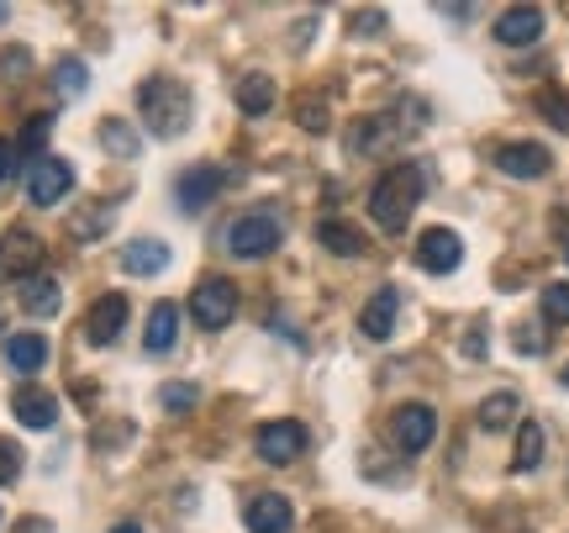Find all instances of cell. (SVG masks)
Here are the masks:
<instances>
[{
    "label": "cell",
    "mask_w": 569,
    "mask_h": 533,
    "mask_svg": "<svg viewBox=\"0 0 569 533\" xmlns=\"http://www.w3.org/2000/svg\"><path fill=\"white\" fill-rule=\"evenodd\" d=\"M138 111H142V127L153 132V138H180L184 127H190V90H184L174 75H153V80H142L138 90Z\"/></svg>",
    "instance_id": "1"
},
{
    "label": "cell",
    "mask_w": 569,
    "mask_h": 533,
    "mask_svg": "<svg viewBox=\"0 0 569 533\" xmlns=\"http://www.w3.org/2000/svg\"><path fill=\"white\" fill-rule=\"evenodd\" d=\"M422 201V169L417 165H390L375 190H369V217L375 227H386V233H401L411 223V211Z\"/></svg>",
    "instance_id": "2"
},
{
    "label": "cell",
    "mask_w": 569,
    "mask_h": 533,
    "mask_svg": "<svg viewBox=\"0 0 569 533\" xmlns=\"http://www.w3.org/2000/svg\"><path fill=\"white\" fill-rule=\"evenodd\" d=\"M280 244H284V223L274 211H243V217L227 223V248L238 259H269Z\"/></svg>",
    "instance_id": "3"
},
{
    "label": "cell",
    "mask_w": 569,
    "mask_h": 533,
    "mask_svg": "<svg viewBox=\"0 0 569 533\" xmlns=\"http://www.w3.org/2000/svg\"><path fill=\"white\" fill-rule=\"evenodd\" d=\"M190 317H196L206 333H222L227 323L238 317V286L222 280V275H206L201 286L190 290Z\"/></svg>",
    "instance_id": "4"
},
{
    "label": "cell",
    "mask_w": 569,
    "mask_h": 533,
    "mask_svg": "<svg viewBox=\"0 0 569 533\" xmlns=\"http://www.w3.org/2000/svg\"><path fill=\"white\" fill-rule=\"evenodd\" d=\"M306 444H311V433L296 417H274V423H264V428L253 433V450H259L264 465H296L306 454Z\"/></svg>",
    "instance_id": "5"
},
{
    "label": "cell",
    "mask_w": 569,
    "mask_h": 533,
    "mask_svg": "<svg viewBox=\"0 0 569 533\" xmlns=\"http://www.w3.org/2000/svg\"><path fill=\"white\" fill-rule=\"evenodd\" d=\"M42 238L38 233H27V227H11L6 238H0V280H32L42 269Z\"/></svg>",
    "instance_id": "6"
},
{
    "label": "cell",
    "mask_w": 569,
    "mask_h": 533,
    "mask_svg": "<svg viewBox=\"0 0 569 533\" xmlns=\"http://www.w3.org/2000/svg\"><path fill=\"white\" fill-rule=\"evenodd\" d=\"M69 190H74V169L63 165V159L42 154V159L27 165V196H32V206H59Z\"/></svg>",
    "instance_id": "7"
},
{
    "label": "cell",
    "mask_w": 569,
    "mask_h": 533,
    "mask_svg": "<svg viewBox=\"0 0 569 533\" xmlns=\"http://www.w3.org/2000/svg\"><path fill=\"white\" fill-rule=\"evenodd\" d=\"M417 265L427 275H453V269L465 265V238L453 227H427L422 238H417Z\"/></svg>",
    "instance_id": "8"
},
{
    "label": "cell",
    "mask_w": 569,
    "mask_h": 533,
    "mask_svg": "<svg viewBox=\"0 0 569 533\" xmlns=\"http://www.w3.org/2000/svg\"><path fill=\"white\" fill-rule=\"evenodd\" d=\"M222 185H227V169H217V165H190L174 180V201H180V211H206V206L217 201L222 196Z\"/></svg>",
    "instance_id": "9"
},
{
    "label": "cell",
    "mask_w": 569,
    "mask_h": 533,
    "mask_svg": "<svg viewBox=\"0 0 569 533\" xmlns=\"http://www.w3.org/2000/svg\"><path fill=\"white\" fill-rule=\"evenodd\" d=\"M432 433H438V417H432L427 402H407V407L390 417V438H396L401 454H422L432 444Z\"/></svg>",
    "instance_id": "10"
},
{
    "label": "cell",
    "mask_w": 569,
    "mask_h": 533,
    "mask_svg": "<svg viewBox=\"0 0 569 533\" xmlns=\"http://www.w3.org/2000/svg\"><path fill=\"white\" fill-rule=\"evenodd\" d=\"M122 328H127V296L122 290H106L101 302H90V312H84V338H90L96 349L117 344Z\"/></svg>",
    "instance_id": "11"
},
{
    "label": "cell",
    "mask_w": 569,
    "mask_h": 533,
    "mask_svg": "<svg viewBox=\"0 0 569 533\" xmlns=\"http://www.w3.org/2000/svg\"><path fill=\"white\" fill-rule=\"evenodd\" d=\"M496 169L511 180H543L553 169V154L543 144H501L496 148Z\"/></svg>",
    "instance_id": "12"
},
{
    "label": "cell",
    "mask_w": 569,
    "mask_h": 533,
    "mask_svg": "<svg viewBox=\"0 0 569 533\" xmlns=\"http://www.w3.org/2000/svg\"><path fill=\"white\" fill-rule=\"evenodd\" d=\"M243 523H248V533H290L296 507H290L280 492H253L243 507Z\"/></svg>",
    "instance_id": "13"
},
{
    "label": "cell",
    "mask_w": 569,
    "mask_h": 533,
    "mask_svg": "<svg viewBox=\"0 0 569 533\" xmlns=\"http://www.w3.org/2000/svg\"><path fill=\"white\" fill-rule=\"evenodd\" d=\"M543 38V11L538 6H511L496 17V42H507V48H532V42Z\"/></svg>",
    "instance_id": "14"
},
{
    "label": "cell",
    "mask_w": 569,
    "mask_h": 533,
    "mask_svg": "<svg viewBox=\"0 0 569 533\" xmlns=\"http://www.w3.org/2000/svg\"><path fill=\"white\" fill-rule=\"evenodd\" d=\"M396 312H401V290H396V286H380L365 302V312H359V328H365V338L386 344L390 333H396Z\"/></svg>",
    "instance_id": "15"
},
{
    "label": "cell",
    "mask_w": 569,
    "mask_h": 533,
    "mask_svg": "<svg viewBox=\"0 0 569 533\" xmlns=\"http://www.w3.org/2000/svg\"><path fill=\"white\" fill-rule=\"evenodd\" d=\"M11 412H17L21 428H53L59 423V402H53V391H42V386H21L11 396Z\"/></svg>",
    "instance_id": "16"
},
{
    "label": "cell",
    "mask_w": 569,
    "mask_h": 533,
    "mask_svg": "<svg viewBox=\"0 0 569 533\" xmlns=\"http://www.w3.org/2000/svg\"><path fill=\"white\" fill-rule=\"evenodd\" d=\"M407 127H401V117H369V122L353 127V138H348V148L353 154H386V148H396V138H401Z\"/></svg>",
    "instance_id": "17"
},
{
    "label": "cell",
    "mask_w": 569,
    "mask_h": 533,
    "mask_svg": "<svg viewBox=\"0 0 569 533\" xmlns=\"http://www.w3.org/2000/svg\"><path fill=\"white\" fill-rule=\"evenodd\" d=\"M174 338H180V307H174V302H159V307L148 312L142 349H148V354H169V349H174Z\"/></svg>",
    "instance_id": "18"
},
{
    "label": "cell",
    "mask_w": 569,
    "mask_h": 533,
    "mask_svg": "<svg viewBox=\"0 0 569 533\" xmlns=\"http://www.w3.org/2000/svg\"><path fill=\"white\" fill-rule=\"evenodd\" d=\"M59 307H63V290L48 269H38L32 280H21V312H27V317H53Z\"/></svg>",
    "instance_id": "19"
},
{
    "label": "cell",
    "mask_w": 569,
    "mask_h": 533,
    "mask_svg": "<svg viewBox=\"0 0 569 533\" xmlns=\"http://www.w3.org/2000/svg\"><path fill=\"white\" fill-rule=\"evenodd\" d=\"M6 365L17 369V375H38L48 365V338L42 333H11L6 338Z\"/></svg>",
    "instance_id": "20"
},
{
    "label": "cell",
    "mask_w": 569,
    "mask_h": 533,
    "mask_svg": "<svg viewBox=\"0 0 569 533\" xmlns=\"http://www.w3.org/2000/svg\"><path fill=\"white\" fill-rule=\"evenodd\" d=\"M274 101H280V90H274V80H269L264 69H248L243 80H238V111L264 117V111H274Z\"/></svg>",
    "instance_id": "21"
},
{
    "label": "cell",
    "mask_w": 569,
    "mask_h": 533,
    "mask_svg": "<svg viewBox=\"0 0 569 533\" xmlns=\"http://www.w3.org/2000/svg\"><path fill=\"white\" fill-rule=\"evenodd\" d=\"M163 265H169V248H163L159 238H132V244L122 248V269H127V275H159Z\"/></svg>",
    "instance_id": "22"
},
{
    "label": "cell",
    "mask_w": 569,
    "mask_h": 533,
    "mask_svg": "<svg viewBox=\"0 0 569 533\" xmlns=\"http://www.w3.org/2000/svg\"><path fill=\"white\" fill-rule=\"evenodd\" d=\"M317 244H322L327 254H338V259H353V254H365V238H359V227L338 223V217H322V223H317Z\"/></svg>",
    "instance_id": "23"
},
{
    "label": "cell",
    "mask_w": 569,
    "mask_h": 533,
    "mask_svg": "<svg viewBox=\"0 0 569 533\" xmlns=\"http://www.w3.org/2000/svg\"><path fill=\"white\" fill-rule=\"evenodd\" d=\"M517 407H522L517 391H496V396H486V402H480V428L486 433L511 428V423H517Z\"/></svg>",
    "instance_id": "24"
},
{
    "label": "cell",
    "mask_w": 569,
    "mask_h": 533,
    "mask_svg": "<svg viewBox=\"0 0 569 533\" xmlns=\"http://www.w3.org/2000/svg\"><path fill=\"white\" fill-rule=\"evenodd\" d=\"M538 465H543V428H538V423H522V428H517V454H511V471L528 475V471H538Z\"/></svg>",
    "instance_id": "25"
},
{
    "label": "cell",
    "mask_w": 569,
    "mask_h": 533,
    "mask_svg": "<svg viewBox=\"0 0 569 533\" xmlns=\"http://www.w3.org/2000/svg\"><path fill=\"white\" fill-rule=\"evenodd\" d=\"M111 217H117V206H84L80 217L69 223V233H74L80 244H96V238H101L106 227H111Z\"/></svg>",
    "instance_id": "26"
},
{
    "label": "cell",
    "mask_w": 569,
    "mask_h": 533,
    "mask_svg": "<svg viewBox=\"0 0 569 533\" xmlns=\"http://www.w3.org/2000/svg\"><path fill=\"white\" fill-rule=\"evenodd\" d=\"M543 323L549 328H569V280L543 286Z\"/></svg>",
    "instance_id": "27"
},
{
    "label": "cell",
    "mask_w": 569,
    "mask_h": 533,
    "mask_svg": "<svg viewBox=\"0 0 569 533\" xmlns=\"http://www.w3.org/2000/svg\"><path fill=\"white\" fill-rule=\"evenodd\" d=\"M101 144L111 148L117 159H138V132H132L127 122H117V117H111V122H101Z\"/></svg>",
    "instance_id": "28"
},
{
    "label": "cell",
    "mask_w": 569,
    "mask_h": 533,
    "mask_svg": "<svg viewBox=\"0 0 569 533\" xmlns=\"http://www.w3.org/2000/svg\"><path fill=\"white\" fill-rule=\"evenodd\" d=\"M196 402H201V391L190 386V381H169V386L159 391V407L163 412H190Z\"/></svg>",
    "instance_id": "29"
},
{
    "label": "cell",
    "mask_w": 569,
    "mask_h": 533,
    "mask_svg": "<svg viewBox=\"0 0 569 533\" xmlns=\"http://www.w3.org/2000/svg\"><path fill=\"white\" fill-rule=\"evenodd\" d=\"M301 111H296V122L306 127V132H327L332 127V117H327V101H317V96H301Z\"/></svg>",
    "instance_id": "30"
},
{
    "label": "cell",
    "mask_w": 569,
    "mask_h": 533,
    "mask_svg": "<svg viewBox=\"0 0 569 533\" xmlns=\"http://www.w3.org/2000/svg\"><path fill=\"white\" fill-rule=\"evenodd\" d=\"M48 127H53V117H48V111H42V117H32V122L21 127L17 154H38V159H42V138H48Z\"/></svg>",
    "instance_id": "31"
},
{
    "label": "cell",
    "mask_w": 569,
    "mask_h": 533,
    "mask_svg": "<svg viewBox=\"0 0 569 533\" xmlns=\"http://www.w3.org/2000/svg\"><path fill=\"white\" fill-rule=\"evenodd\" d=\"M84 80H90V75H84V63H80V59H63L59 69H53V85H59L63 96H80Z\"/></svg>",
    "instance_id": "32"
},
{
    "label": "cell",
    "mask_w": 569,
    "mask_h": 533,
    "mask_svg": "<svg viewBox=\"0 0 569 533\" xmlns=\"http://www.w3.org/2000/svg\"><path fill=\"white\" fill-rule=\"evenodd\" d=\"M538 106H543V117H549L553 127H565V132H569V96H565V90H543V96H538Z\"/></svg>",
    "instance_id": "33"
},
{
    "label": "cell",
    "mask_w": 569,
    "mask_h": 533,
    "mask_svg": "<svg viewBox=\"0 0 569 533\" xmlns=\"http://www.w3.org/2000/svg\"><path fill=\"white\" fill-rule=\"evenodd\" d=\"M17 475H21V450L11 438H0V486H11Z\"/></svg>",
    "instance_id": "34"
},
{
    "label": "cell",
    "mask_w": 569,
    "mask_h": 533,
    "mask_svg": "<svg viewBox=\"0 0 569 533\" xmlns=\"http://www.w3.org/2000/svg\"><path fill=\"white\" fill-rule=\"evenodd\" d=\"M17 165H21V154H17V144H11V138H0V185L11 180V175H17Z\"/></svg>",
    "instance_id": "35"
},
{
    "label": "cell",
    "mask_w": 569,
    "mask_h": 533,
    "mask_svg": "<svg viewBox=\"0 0 569 533\" xmlns=\"http://www.w3.org/2000/svg\"><path fill=\"white\" fill-rule=\"evenodd\" d=\"M21 63H27V48H6V75H21Z\"/></svg>",
    "instance_id": "36"
},
{
    "label": "cell",
    "mask_w": 569,
    "mask_h": 533,
    "mask_svg": "<svg viewBox=\"0 0 569 533\" xmlns=\"http://www.w3.org/2000/svg\"><path fill=\"white\" fill-rule=\"evenodd\" d=\"M111 533H142V529H138V523H117V529H111Z\"/></svg>",
    "instance_id": "37"
},
{
    "label": "cell",
    "mask_w": 569,
    "mask_h": 533,
    "mask_svg": "<svg viewBox=\"0 0 569 533\" xmlns=\"http://www.w3.org/2000/svg\"><path fill=\"white\" fill-rule=\"evenodd\" d=\"M0 21H6V6H0Z\"/></svg>",
    "instance_id": "38"
},
{
    "label": "cell",
    "mask_w": 569,
    "mask_h": 533,
    "mask_svg": "<svg viewBox=\"0 0 569 533\" xmlns=\"http://www.w3.org/2000/svg\"><path fill=\"white\" fill-rule=\"evenodd\" d=\"M565 386H569V369H565Z\"/></svg>",
    "instance_id": "39"
},
{
    "label": "cell",
    "mask_w": 569,
    "mask_h": 533,
    "mask_svg": "<svg viewBox=\"0 0 569 533\" xmlns=\"http://www.w3.org/2000/svg\"><path fill=\"white\" fill-rule=\"evenodd\" d=\"M565 259H569V248H565Z\"/></svg>",
    "instance_id": "40"
}]
</instances>
